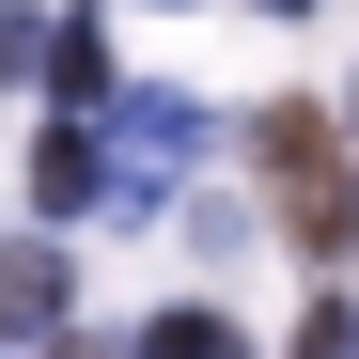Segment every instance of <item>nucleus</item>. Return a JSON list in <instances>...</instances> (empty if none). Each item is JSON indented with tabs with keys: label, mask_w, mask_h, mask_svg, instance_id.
I'll list each match as a JSON object with an SVG mask.
<instances>
[{
	"label": "nucleus",
	"mask_w": 359,
	"mask_h": 359,
	"mask_svg": "<svg viewBox=\"0 0 359 359\" xmlns=\"http://www.w3.org/2000/svg\"><path fill=\"white\" fill-rule=\"evenodd\" d=\"M32 203H47V219L126 203V141H109V126H47V141H32Z\"/></svg>",
	"instance_id": "obj_3"
},
{
	"label": "nucleus",
	"mask_w": 359,
	"mask_h": 359,
	"mask_svg": "<svg viewBox=\"0 0 359 359\" xmlns=\"http://www.w3.org/2000/svg\"><path fill=\"white\" fill-rule=\"evenodd\" d=\"M250 16H313V0H250Z\"/></svg>",
	"instance_id": "obj_7"
},
{
	"label": "nucleus",
	"mask_w": 359,
	"mask_h": 359,
	"mask_svg": "<svg viewBox=\"0 0 359 359\" xmlns=\"http://www.w3.org/2000/svg\"><path fill=\"white\" fill-rule=\"evenodd\" d=\"M109 141H126V219H156L172 203V172H203V94H126V109H109Z\"/></svg>",
	"instance_id": "obj_2"
},
{
	"label": "nucleus",
	"mask_w": 359,
	"mask_h": 359,
	"mask_svg": "<svg viewBox=\"0 0 359 359\" xmlns=\"http://www.w3.org/2000/svg\"><path fill=\"white\" fill-rule=\"evenodd\" d=\"M47 94H63V126H109V109H126V94H109V32H94V16L47 32Z\"/></svg>",
	"instance_id": "obj_4"
},
{
	"label": "nucleus",
	"mask_w": 359,
	"mask_h": 359,
	"mask_svg": "<svg viewBox=\"0 0 359 359\" xmlns=\"http://www.w3.org/2000/svg\"><path fill=\"white\" fill-rule=\"evenodd\" d=\"M126 359H250V344H234V328H219V313H156V328H141V344H126Z\"/></svg>",
	"instance_id": "obj_6"
},
{
	"label": "nucleus",
	"mask_w": 359,
	"mask_h": 359,
	"mask_svg": "<svg viewBox=\"0 0 359 359\" xmlns=\"http://www.w3.org/2000/svg\"><path fill=\"white\" fill-rule=\"evenodd\" d=\"M250 172H266V188H281V234H297V250H313V266H344L359 250V172H344V126H328V109H250Z\"/></svg>",
	"instance_id": "obj_1"
},
{
	"label": "nucleus",
	"mask_w": 359,
	"mask_h": 359,
	"mask_svg": "<svg viewBox=\"0 0 359 359\" xmlns=\"http://www.w3.org/2000/svg\"><path fill=\"white\" fill-rule=\"evenodd\" d=\"M0 313H16L32 344H47V328H63V250H16V266H0Z\"/></svg>",
	"instance_id": "obj_5"
}]
</instances>
